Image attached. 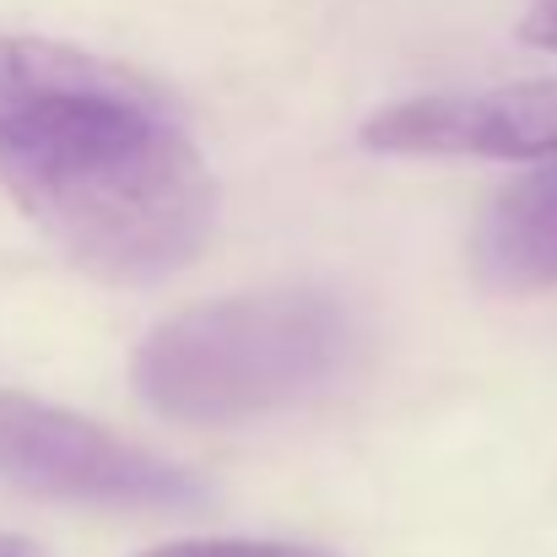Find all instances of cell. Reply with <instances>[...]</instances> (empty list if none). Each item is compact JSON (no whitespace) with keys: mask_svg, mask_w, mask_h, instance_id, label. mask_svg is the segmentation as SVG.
I'll return each instance as SVG.
<instances>
[{"mask_svg":"<svg viewBox=\"0 0 557 557\" xmlns=\"http://www.w3.org/2000/svg\"><path fill=\"white\" fill-rule=\"evenodd\" d=\"M0 189L87 276L163 282L216 227V180L131 65L0 33Z\"/></svg>","mask_w":557,"mask_h":557,"instance_id":"cell-1","label":"cell"},{"mask_svg":"<svg viewBox=\"0 0 557 557\" xmlns=\"http://www.w3.org/2000/svg\"><path fill=\"white\" fill-rule=\"evenodd\" d=\"M352 358L347 304L314 287H271L163 320L131 358V389L169 422L222 428L325 395Z\"/></svg>","mask_w":557,"mask_h":557,"instance_id":"cell-2","label":"cell"},{"mask_svg":"<svg viewBox=\"0 0 557 557\" xmlns=\"http://www.w3.org/2000/svg\"><path fill=\"white\" fill-rule=\"evenodd\" d=\"M0 482L131 515H180L206 504V482L180 460L38 395H0Z\"/></svg>","mask_w":557,"mask_h":557,"instance_id":"cell-3","label":"cell"},{"mask_svg":"<svg viewBox=\"0 0 557 557\" xmlns=\"http://www.w3.org/2000/svg\"><path fill=\"white\" fill-rule=\"evenodd\" d=\"M363 147L384 158H557V76L389 103L363 125Z\"/></svg>","mask_w":557,"mask_h":557,"instance_id":"cell-4","label":"cell"},{"mask_svg":"<svg viewBox=\"0 0 557 557\" xmlns=\"http://www.w3.org/2000/svg\"><path fill=\"white\" fill-rule=\"evenodd\" d=\"M471 271L504 298L557 287V158L515 180L482 211L471 233Z\"/></svg>","mask_w":557,"mask_h":557,"instance_id":"cell-5","label":"cell"},{"mask_svg":"<svg viewBox=\"0 0 557 557\" xmlns=\"http://www.w3.org/2000/svg\"><path fill=\"white\" fill-rule=\"evenodd\" d=\"M141 557H336L325 547L304 542H244V536H189V542H163Z\"/></svg>","mask_w":557,"mask_h":557,"instance_id":"cell-6","label":"cell"},{"mask_svg":"<svg viewBox=\"0 0 557 557\" xmlns=\"http://www.w3.org/2000/svg\"><path fill=\"white\" fill-rule=\"evenodd\" d=\"M520 38L536 44V49H547V54H557V0H531V5H525Z\"/></svg>","mask_w":557,"mask_h":557,"instance_id":"cell-7","label":"cell"},{"mask_svg":"<svg viewBox=\"0 0 557 557\" xmlns=\"http://www.w3.org/2000/svg\"><path fill=\"white\" fill-rule=\"evenodd\" d=\"M0 557H49V553L33 547V542H22V536H0Z\"/></svg>","mask_w":557,"mask_h":557,"instance_id":"cell-8","label":"cell"}]
</instances>
